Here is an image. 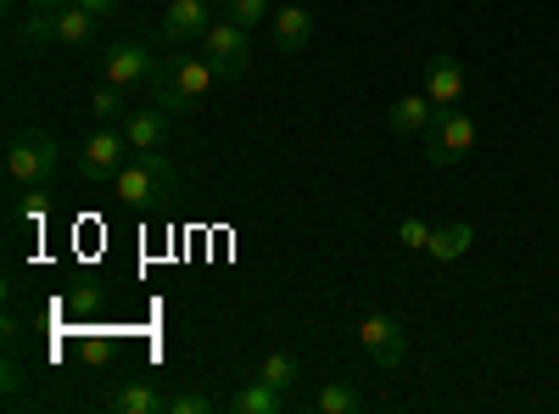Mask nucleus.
I'll use <instances>...</instances> for the list:
<instances>
[{"label":"nucleus","instance_id":"obj_1","mask_svg":"<svg viewBox=\"0 0 559 414\" xmlns=\"http://www.w3.org/2000/svg\"><path fill=\"white\" fill-rule=\"evenodd\" d=\"M213 79H218V73H213L207 57H157L146 90H152V107L185 118V113H197V107H202V96L213 90Z\"/></svg>","mask_w":559,"mask_h":414},{"label":"nucleus","instance_id":"obj_2","mask_svg":"<svg viewBox=\"0 0 559 414\" xmlns=\"http://www.w3.org/2000/svg\"><path fill=\"white\" fill-rule=\"evenodd\" d=\"M57 163H62V146H57L51 129H17L7 141V179H12V191H39L45 179L57 174Z\"/></svg>","mask_w":559,"mask_h":414},{"label":"nucleus","instance_id":"obj_3","mask_svg":"<svg viewBox=\"0 0 559 414\" xmlns=\"http://www.w3.org/2000/svg\"><path fill=\"white\" fill-rule=\"evenodd\" d=\"M112 191L129 202V208H157L179 191V168L163 157V152H134V163L118 168L112 179Z\"/></svg>","mask_w":559,"mask_h":414},{"label":"nucleus","instance_id":"obj_4","mask_svg":"<svg viewBox=\"0 0 559 414\" xmlns=\"http://www.w3.org/2000/svg\"><path fill=\"white\" fill-rule=\"evenodd\" d=\"M471 146H476V118L464 107H437L431 123H426V163L453 168V163L471 157Z\"/></svg>","mask_w":559,"mask_h":414},{"label":"nucleus","instance_id":"obj_5","mask_svg":"<svg viewBox=\"0 0 559 414\" xmlns=\"http://www.w3.org/2000/svg\"><path fill=\"white\" fill-rule=\"evenodd\" d=\"M202 57L213 62L218 79H241L252 68V28L229 23V17H213L207 34H202Z\"/></svg>","mask_w":559,"mask_h":414},{"label":"nucleus","instance_id":"obj_6","mask_svg":"<svg viewBox=\"0 0 559 414\" xmlns=\"http://www.w3.org/2000/svg\"><path fill=\"white\" fill-rule=\"evenodd\" d=\"M358 347L369 353V364L376 370H403V358H408V342H403V326L392 314H364L358 319Z\"/></svg>","mask_w":559,"mask_h":414},{"label":"nucleus","instance_id":"obj_7","mask_svg":"<svg viewBox=\"0 0 559 414\" xmlns=\"http://www.w3.org/2000/svg\"><path fill=\"white\" fill-rule=\"evenodd\" d=\"M123 152H129L123 123H102V129L79 146V174L90 179V186H107V179H118V168H123Z\"/></svg>","mask_w":559,"mask_h":414},{"label":"nucleus","instance_id":"obj_8","mask_svg":"<svg viewBox=\"0 0 559 414\" xmlns=\"http://www.w3.org/2000/svg\"><path fill=\"white\" fill-rule=\"evenodd\" d=\"M152 68H157V51H152L146 39H118L112 51L102 57V79H107V84H118V90L146 84V79H152Z\"/></svg>","mask_w":559,"mask_h":414},{"label":"nucleus","instance_id":"obj_9","mask_svg":"<svg viewBox=\"0 0 559 414\" xmlns=\"http://www.w3.org/2000/svg\"><path fill=\"white\" fill-rule=\"evenodd\" d=\"M207 23H213V7H207V0H168V12L157 17L163 39H174V45L202 39V34H207Z\"/></svg>","mask_w":559,"mask_h":414},{"label":"nucleus","instance_id":"obj_10","mask_svg":"<svg viewBox=\"0 0 559 414\" xmlns=\"http://www.w3.org/2000/svg\"><path fill=\"white\" fill-rule=\"evenodd\" d=\"M168 118H174V113H163V107H134V113L123 118L129 152H163V146H168Z\"/></svg>","mask_w":559,"mask_h":414},{"label":"nucleus","instance_id":"obj_11","mask_svg":"<svg viewBox=\"0 0 559 414\" xmlns=\"http://www.w3.org/2000/svg\"><path fill=\"white\" fill-rule=\"evenodd\" d=\"M426 96H431V107H459V96H464V68H459V57L437 51V57L426 62Z\"/></svg>","mask_w":559,"mask_h":414},{"label":"nucleus","instance_id":"obj_12","mask_svg":"<svg viewBox=\"0 0 559 414\" xmlns=\"http://www.w3.org/2000/svg\"><path fill=\"white\" fill-rule=\"evenodd\" d=\"M107 409L112 414H168V392L152 381H123L107 392Z\"/></svg>","mask_w":559,"mask_h":414},{"label":"nucleus","instance_id":"obj_13","mask_svg":"<svg viewBox=\"0 0 559 414\" xmlns=\"http://www.w3.org/2000/svg\"><path fill=\"white\" fill-rule=\"evenodd\" d=\"M269 28H274V51L280 57H297V51H308V39H313V12L286 7V12L269 17Z\"/></svg>","mask_w":559,"mask_h":414},{"label":"nucleus","instance_id":"obj_14","mask_svg":"<svg viewBox=\"0 0 559 414\" xmlns=\"http://www.w3.org/2000/svg\"><path fill=\"white\" fill-rule=\"evenodd\" d=\"M229 409L236 414H292V398H286V387H269L258 376V381H247L236 398H229Z\"/></svg>","mask_w":559,"mask_h":414},{"label":"nucleus","instance_id":"obj_15","mask_svg":"<svg viewBox=\"0 0 559 414\" xmlns=\"http://www.w3.org/2000/svg\"><path fill=\"white\" fill-rule=\"evenodd\" d=\"M471 241H476V229L471 224H464V218H453V224H442V229H431V258L437 263H459L464 252H471Z\"/></svg>","mask_w":559,"mask_h":414},{"label":"nucleus","instance_id":"obj_16","mask_svg":"<svg viewBox=\"0 0 559 414\" xmlns=\"http://www.w3.org/2000/svg\"><path fill=\"white\" fill-rule=\"evenodd\" d=\"M431 96H403V102H392V113H386V123H392V134H426V123H431Z\"/></svg>","mask_w":559,"mask_h":414},{"label":"nucleus","instance_id":"obj_17","mask_svg":"<svg viewBox=\"0 0 559 414\" xmlns=\"http://www.w3.org/2000/svg\"><path fill=\"white\" fill-rule=\"evenodd\" d=\"M96 12H90V7H79V0H68V7L57 12V34H62V45H90V39H96Z\"/></svg>","mask_w":559,"mask_h":414},{"label":"nucleus","instance_id":"obj_18","mask_svg":"<svg viewBox=\"0 0 559 414\" xmlns=\"http://www.w3.org/2000/svg\"><path fill=\"white\" fill-rule=\"evenodd\" d=\"M258 376H263L269 387H286V392H292V387L302 381V364H297V353H286V347H274V353H269V358L258 364Z\"/></svg>","mask_w":559,"mask_h":414},{"label":"nucleus","instance_id":"obj_19","mask_svg":"<svg viewBox=\"0 0 559 414\" xmlns=\"http://www.w3.org/2000/svg\"><path fill=\"white\" fill-rule=\"evenodd\" d=\"M51 39H62V34H57V12H28V17L17 23V45H23V51H45Z\"/></svg>","mask_w":559,"mask_h":414},{"label":"nucleus","instance_id":"obj_20","mask_svg":"<svg viewBox=\"0 0 559 414\" xmlns=\"http://www.w3.org/2000/svg\"><path fill=\"white\" fill-rule=\"evenodd\" d=\"M313 409H319V414H358L364 398H358L353 387H342V381H324V387L313 392Z\"/></svg>","mask_w":559,"mask_h":414},{"label":"nucleus","instance_id":"obj_21","mask_svg":"<svg viewBox=\"0 0 559 414\" xmlns=\"http://www.w3.org/2000/svg\"><path fill=\"white\" fill-rule=\"evenodd\" d=\"M90 118L96 123H123L129 113H123V90L118 84H102L96 96H90Z\"/></svg>","mask_w":559,"mask_h":414},{"label":"nucleus","instance_id":"obj_22","mask_svg":"<svg viewBox=\"0 0 559 414\" xmlns=\"http://www.w3.org/2000/svg\"><path fill=\"white\" fill-rule=\"evenodd\" d=\"M224 17L241 23V28H258L269 17V0H224Z\"/></svg>","mask_w":559,"mask_h":414},{"label":"nucleus","instance_id":"obj_23","mask_svg":"<svg viewBox=\"0 0 559 414\" xmlns=\"http://www.w3.org/2000/svg\"><path fill=\"white\" fill-rule=\"evenodd\" d=\"M397 247L426 252V247H431V224H426V218H403V224H397Z\"/></svg>","mask_w":559,"mask_h":414},{"label":"nucleus","instance_id":"obj_24","mask_svg":"<svg viewBox=\"0 0 559 414\" xmlns=\"http://www.w3.org/2000/svg\"><path fill=\"white\" fill-rule=\"evenodd\" d=\"M168 414H213L207 392H168Z\"/></svg>","mask_w":559,"mask_h":414},{"label":"nucleus","instance_id":"obj_25","mask_svg":"<svg viewBox=\"0 0 559 414\" xmlns=\"http://www.w3.org/2000/svg\"><path fill=\"white\" fill-rule=\"evenodd\" d=\"M17 392H23V364L7 358V403H17Z\"/></svg>","mask_w":559,"mask_h":414},{"label":"nucleus","instance_id":"obj_26","mask_svg":"<svg viewBox=\"0 0 559 414\" xmlns=\"http://www.w3.org/2000/svg\"><path fill=\"white\" fill-rule=\"evenodd\" d=\"M79 7H90L96 17H112V12H123V0H79Z\"/></svg>","mask_w":559,"mask_h":414},{"label":"nucleus","instance_id":"obj_27","mask_svg":"<svg viewBox=\"0 0 559 414\" xmlns=\"http://www.w3.org/2000/svg\"><path fill=\"white\" fill-rule=\"evenodd\" d=\"M68 0H28V12H62Z\"/></svg>","mask_w":559,"mask_h":414},{"label":"nucleus","instance_id":"obj_28","mask_svg":"<svg viewBox=\"0 0 559 414\" xmlns=\"http://www.w3.org/2000/svg\"><path fill=\"white\" fill-rule=\"evenodd\" d=\"M207 7H224V0H207Z\"/></svg>","mask_w":559,"mask_h":414}]
</instances>
